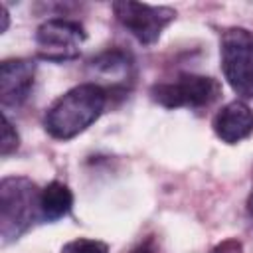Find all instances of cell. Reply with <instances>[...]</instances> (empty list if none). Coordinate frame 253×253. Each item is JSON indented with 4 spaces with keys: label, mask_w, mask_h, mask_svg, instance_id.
<instances>
[{
    "label": "cell",
    "mask_w": 253,
    "mask_h": 253,
    "mask_svg": "<svg viewBox=\"0 0 253 253\" xmlns=\"http://www.w3.org/2000/svg\"><path fill=\"white\" fill-rule=\"evenodd\" d=\"M109 93L95 81L79 83L59 95L43 117V126L57 140H71L87 130L105 111Z\"/></svg>",
    "instance_id": "6da1fadb"
},
{
    "label": "cell",
    "mask_w": 253,
    "mask_h": 253,
    "mask_svg": "<svg viewBox=\"0 0 253 253\" xmlns=\"http://www.w3.org/2000/svg\"><path fill=\"white\" fill-rule=\"evenodd\" d=\"M42 190L26 176H6L0 182V235L2 245L24 235L40 215Z\"/></svg>",
    "instance_id": "7a4b0ae2"
},
{
    "label": "cell",
    "mask_w": 253,
    "mask_h": 253,
    "mask_svg": "<svg viewBox=\"0 0 253 253\" xmlns=\"http://www.w3.org/2000/svg\"><path fill=\"white\" fill-rule=\"evenodd\" d=\"M221 71L241 99H253V34L245 28H225L219 38Z\"/></svg>",
    "instance_id": "3957f363"
},
{
    "label": "cell",
    "mask_w": 253,
    "mask_h": 253,
    "mask_svg": "<svg viewBox=\"0 0 253 253\" xmlns=\"http://www.w3.org/2000/svg\"><path fill=\"white\" fill-rule=\"evenodd\" d=\"M221 95V85L210 75L180 73L172 81H160L150 87V99L164 109H206Z\"/></svg>",
    "instance_id": "277c9868"
},
{
    "label": "cell",
    "mask_w": 253,
    "mask_h": 253,
    "mask_svg": "<svg viewBox=\"0 0 253 253\" xmlns=\"http://www.w3.org/2000/svg\"><path fill=\"white\" fill-rule=\"evenodd\" d=\"M113 12L117 22L142 45L156 43L176 18V10L170 6H152L132 0L113 2Z\"/></svg>",
    "instance_id": "5b68a950"
},
{
    "label": "cell",
    "mask_w": 253,
    "mask_h": 253,
    "mask_svg": "<svg viewBox=\"0 0 253 253\" xmlns=\"http://www.w3.org/2000/svg\"><path fill=\"white\" fill-rule=\"evenodd\" d=\"M85 40V28L79 22L67 18H49L36 30L38 55L53 63H63L79 57Z\"/></svg>",
    "instance_id": "8992f818"
},
{
    "label": "cell",
    "mask_w": 253,
    "mask_h": 253,
    "mask_svg": "<svg viewBox=\"0 0 253 253\" xmlns=\"http://www.w3.org/2000/svg\"><path fill=\"white\" fill-rule=\"evenodd\" d=\"M36 79V63L26 57H12L0 63V103L16 109L26 103Z\"/></svg>",
    "instance_id": "52a82bcc"
},
{
    "label": "cell",
    "mask_w": 253,
    "mask_h": 253,
    "mask_svg": "<svg viewBox=\"0 0 253 253\" xmlns=\"http://www.w3.org/2000/svg\"><path fill=\"white\" fill-rule=\"evenodd\" d=\"M211 126L219 140L237 144L253 134V109L247 103L235 99L217 111Z\"/></svg>",
    "instance_id": "ba28073f"
},
{
    "label": "cell",
    "mask_w": 253,
    "mask_h": 253,
    "mask_svg": "<svg viewBox=\"0 0 253 253\" xmlns=\"http://www.w3.org/2000/svg\"><path fill=\"white\" fill-rule=\"evenodd\" d=\"M89 69L93 75L103 77L107 83H111L109 95L113 91H125L126 85L132 81V71H134V59L130 51L121 49V47H109L101 53H97L89 61Z\"/></svg>",
    "instance_id": "9c48e42d"
},
{
    "label": "cell",
    "mask_w": 253,
    "mask_h": 253,
    "mask_svg": "<svg viewBox=\"0 0 253 253\" xmlns=\"http://www.w3.org/2000/svg\"><path fill=\"white\" fill-rule=\"evenodd\" d=\"M73 194L67 184L59 180H51L40 194V211L45 221H57L71 213Z\"/></svg>",
    "instance_id": "30bf717a"
},
{
    "label": "cell",
    "mask_w": 253,
    "mask_h": 253,
    "mask_svg": "<svg viewBox=\"0 0 253 253\" xmlns=\"http://www.w3.org/2000/svg\"><path fill=\"white\" fill-rule=\"evenodd\" d=\"M61 253H109V245L99 239L77 237L61 247Z\"/></svg>",
    "instance_id": "8fae6325"
},
{
    "label": "cell",
    "mask_w": 253,
    "mask_h": 253,
    "mask_svg": "<svg viewBox=\"0 0 253 253\" xmlns=\"http://www.w3.org/2000/svg\"><path fill=\"white\" fill-rule=\"evenodd\" d=\"M20 146V134L16 130V126L12 125V121L8 117H4V126H2V142H0V152L2 156H10L12 152H16Z\"/></svg>",
    "instance_id": "7c38bea8"
},
{
    "label": "cell",
    "mask_w": 253,
    "mask_h": 253,
    "mask_svg": "<svg viewBox=\"0 0 253 253\" xmlns=\"http://www.w3.org/2000/svg\"><path fill=\"white\" fill-rule=\"evenodd\" d=\"M210 253H245L243 251V243L235 237H229V239H223L221 243H217Z\"/></svg>",
    "instance_id": "4fadbf2b"
},
{
    "label": "cell",
    "mask_w": 253,
    "mask_h": 253,
    "mask_svg": "<svg viewBox=\"0 0 253 253\" xmlns=\"http://www.w3.org/2000/svg\"><path fill=\"white\" fill-rule=\"evenodd\" d=\"M126 253H158V245H156V241H154V237L150 235V237H144L142 241H138L130 251H126Z\"/></svg>",
    "instance_id": "5bb4252c"
},
{
    "label": "cell",
    "mask_w": 253,
    "mask_h": 253,
    "mask_svg": "<svg viewBox=\"0 0 253 253\" xmlns=\"http://www.w3.org/2000/svg\"><path fill=\"white\" fill-rule=\"evenodd\" d=\"M8 24H10V14H8V8L2 4V28H0L2 34L8 30Z\"/></svg>",
    "instance_id": "9a60e30c"
},
{
    "label": "cell",
    "mask_w": 253,
    "mask_h": 253,
    "mask_svg": "<svg viewBox=\"0 0 253 253\" xmlns=\"http://www.w3.org/2000/svg\"><path fill=\"white\" fill-rule=\"evenodd\" d=\"M247 211H249V215H253V190H251V194L247 198Z\"/></svg>",
    "instance_id": "2e32d148"
}]
</instances>
